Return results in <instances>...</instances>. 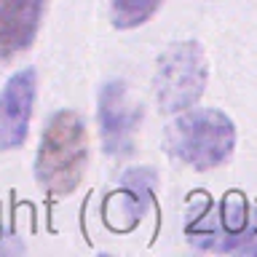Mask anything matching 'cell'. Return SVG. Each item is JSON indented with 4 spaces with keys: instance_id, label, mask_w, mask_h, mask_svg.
Returning <instances> with one entry per match:
<instances>
[{
    "instance_id": "obj_1",
    "label": "cell",
    "mask_w": 257,
    "mask_h": 257,
    "mask_svg": "<svg viewBox=\"0 0 257 257\" xmlns=\"http://www.w3.org/2000/svg\"><path fill=\"white\" fill-rule=\"evenodd\" d=\"M86 169V126L75 110L48 118L35 158V177L51 196H70Z\"/></svg>"
},
{
    "instance_id": "obj_2",
    "label": "cell",
    "mask_w": 257,
    "mask_h": 257,
    "mask_svg": "<svg viewBox=\"0 0 257 257\" xmlns=\"http://www.w3.org/2000/svg\"><path fill=\"white\" fill-rule=\"evenodd\" d=\"M233 148L236 126L220 110H188L166 128V153L196 172L222 166Z\"/></svg>"
},
{
    "instance_id": "obj_3",
    "label": "cell",
    "mask_w": 257,
    "mask_h": 257,
    "mask_svg": "<svg viewBox=\"0 0 257 257\" xmlns=\"http://www.w3.org/2000/svg\"><path fill=\"white\" fill-rule=\"evenodd\" d=\"M188 241L214 252L257 254V212H249L238 190L225 193L217 206L204 198V212L188 220Z\"/></svg>"
},
{
    "instance_id": "obj_4",
    "label": "cell",
    "mask_w": 257,
    "mask_h": 257,
    "mask_svg": "<svg viewBox=\"0 0 257 257\" xmlns=\"http://www.w3.org/2000/svg\"><path fill=\"white\" fill-rule=\"evenodd\" d=\"M206 86V62L196 40L172 43L156 70V96L164 112H180L198 102Z\"/></svg>"
},
{
    "instance_id": "obj_5",
    "label": "cell",
    "mask_w": 257,
    "mask_h": 257,
    "mask_svg": "<svg viewBox=\"0 0 257 257\" xmlns=\"http://www.w3.org/2000/svg\"><path fill=\"white\" fill-rule=\"evenodd\" d=\"M140 126V107L120 80H107L99 91V134L107 156H128Z\"/></svg>"
},
{
    "instance_id": "obj_6",
    "label": "cell",
    "mask_w": 257,
    "mask_h": 257,
    "mask_svg": "<svg viewBox=\"0 0 257 257\" xmlns=\"http://www.w3.org/2000/svg\"><path fill=\"white\" fill-rule=\"evenodd\" d=\"M35 104V70H19L0 91V150H14L27 140Z\"/></svg>"
},
{
    "instance_id": "obj_7",
    "label": "cell",
    "mask_w": 257,
    "mask_h": 257,
    "mask_svg": "<svg viewBox=\"0 0 257 257\" xmlns=\"http://www.w3.org/2000/svg\"><path fill=\"white\" fill-rule=\"evenodd\" d=\"M153 188H156L153 169H132L123 177V185L104 198V222L112 230H132L153 204Z\"/></svg>"
},
{
    "instance_id": "obj_8",
    "label": "cell",
    "mask_w": 257,
    "mask_h": 257,
    "mask_svg": "<svg viewBox=\"0 0 257 257\" xmlns=\"http://www.w3.org/2000/svg\"><path fill=\"white\" fill-rule=\"evenodd\" d=\"M43 0H0V59H11L38 35Z\"/></svg>"
},
{
    "instance_id": "obj_9",
    "label": "cell",
    "mask_w": 257,
    "mask_h": 257,
    "mask_svg": "<svg viewBox=\"0 0 257 257\" xmlns=\"http://www.w3.org/2000/svg\"><path fill=\"white\" fill-rule=\"evenodd\" d=\"M164 0H110V16L118 30L140 27L158 11Z\"/></svg>"
}]
</instances>
